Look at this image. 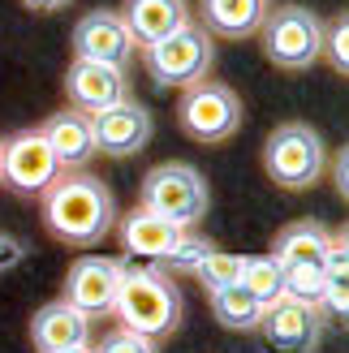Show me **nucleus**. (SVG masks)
Returning a JSON list of instances; mask_svg holds the SVG:
<instances>
[{
	"instance_id": "obj_1",
	"label": "nucleus",
	"mask_w": 349,
	"mask_h": 353,
	"mask_svg": "<svg viewBox=\"0 0 349 353\" xmlns=\"http://www.w3.org/2000/svg\"><path fill=\"white\" fill-rule=\"evenodd\" d=\"M117 220V203L108 185L91 172H69V176H57L48 190H43V224L48 233L74 245V250H86L95 245L103 233L112 228Z\"/></svg>"
},
{
	"instance_id": "obj_2",
	"label": "nucleus",
	"mask_w": 349,
	"mask_h": 353,
	"mask_svg": "<svg viewBox=\"0 0 349 353\" xmlns=\"http://www.w3.org/2000/svg\"><path fill=\"white\" fill-rule=\"evenodd\" d=\"M112 314L126 332H138L147 341H160L181 323V293L177 285L155 268H126V280L117 289Z\"/></svg>"
},
{
	"instance_id": "obj_3",
	"label": "nucleus",
	"mask_w": 349,
	"mask_h": 353,
	"mask_svg": "<svg viewBox=\"0 0 349 353\" xmlns=\"http://www.w3.org/2000/svg\"><path fill=\"white\" fill-rule=\"evenodd\" d=\"M323 138L306 125V121H285L276 125L268 147H263V168L281 190H306L323 176Z\"/></svg>"
},
{
	"instance_id": "obj_4",
	"label": "nucleus",
	"mask_w": 349,
	"mask_h": 353,
	"mask_svg": "<svg viewBox=\"0 0 349 353\" xmlns=\"http://www.w3.org/2000/svg\"><path fill=\"white\" fill-rule=\"evenodd\" d=\"M138 207L164 216L177 228H190V224H199L207 216V185H203L195 164L168 160V164H155L143 176V203Z\"/></svg>"
},
{
	"instance_id": "obj_5",
	"label": "nucleus",
	"mask_w": 349,
	"mask_h": 353,
	"mask_svg": "<svg viewBox=\"0 0 349 353\" xmlns=\"http://www.w3.org/2000/svg\"><path fill=\"white\" fill-rule=\"evenodd\" d=\"M259 34H263V57L281 69H310L323 52V17L302 5L268 9Z\"/></svg>"
},
{
	"instance_id": "obj_6",
	"label": "nucleus",
	"mask_w": 349,
	"mask_h": 353,
	"mask_svg": "<svg viewBox=\"0 0 349 353\" xmlns=\"http://www.w3.org/2000/svg\"><path fill=\"white\" fill-rule=\"evenodd\" d=\"M216 61L212 34L199 22H186L181 30H172L168 39L143 48V65L155 86H195L207 78V69Z\"/></svg>"
},
{
	"instance_id": "obj_7",
	"label": "nucleus",
	"mask_w": 349,
	"mask_h": 353,
	"mask_svg": "<svg viewBox=\"0 0 349 353\" xmlns=\"http://www.w3.org/2000/svg\"><path fill=\"white\" fill-rule=\"evenodd\" d=\"M177 121L195 143H224L241 125V103L224 82H195L177 103Z\"/></svg>"
},
{
	"instance_id": "obj_8",
	"label": "nucleus",
	"mask_w": 349,
	"mask_h": 353,
	"mask_svg": "<svg viewBox=\"0 0 349 353\" xmlns=\"http://www.w3.org/2000/svg\"><path fill=\"white\" fill-rule=\"evenodd\" d=\"M255 332L263 336V349L268 353H315L319 336H323V314L315 306H302V302H281L263 306Z\"/></svg>"
},
{
	"instance_id": "obj_9",
	"label": "nucleus",
	"mask_w": 349,
	"mask_h": 353,
	"mask_svg": "<svg viewBox=\"0 0 349 353\" xmlns=\"http://www.w3.org/2000/svg\"><path fill=\"white\" fill-rule=\"evenodd\" d=\"M126 280V263L117 259H99V254H86L78 259L65 276V297L74 310H82L86 319H103L112 314V302H117V289Z\"/></svg>"
},
{
	"instance_id": "obj_10",
	"label": "nucleus",
	"mask_w": 349,
	"mask_h": 353,
	"mask_svg": "<svg viewBox=\"0 0 349 353\" xmlns=\"http://www.w3.org/2000/svg\"><path fill=\"white\" fill-rule=\"evenodd\" d=\"M57 176H61V164H57V155L48 151L39 130H26V134L9 138L5 151H0V181L17 194H43Z\"/></svg>"
},
{
	"instance_id": "obj_11",
	"label": "nucleus",
	"mask_w": 349,
	"mask_h": 353,
	"mask_svg": "<svg viewBox=\"0 0 349 353\" xmlns=\"http://www.w3.org/2000/svg\"><path fill=\"white\" fill-rule=\"evenodd\" d=\"M134 57V39L117 9H91L78 17L74 26V61H95V65H112L126 69Z\"/></svg>"
},
{
	"instance_id": "obj_12",
	"label": "nucleus",
	"mask_w": 349,
	"mask_h": 353,
	"mask_svg": "<svg viewBox=\"0 0 349 353\" xmlns=\"http://www.w3.org/2000/svg\"><path fill=\"white\" fill-rule=\"evenodd\" d=\"M65 95H69V108L95 117L103 108H112V103L130 99V82H126V69L95 65V61H74L69 74H65Z\"/></svg>"
},
{
	"instance_id": "obj_13",
	"label": "nucleus",
	"mask_w": 349,
	"mask_h": 353,
	"mask_svg": "<svg viewBox=\"0 0 349 353\" xmlns=\"http://www.w3.org/2000/svg\"><path fill=\"white\" fill-rule=\"evenodd\" d=\"M91 134H95V151L103 155H134L151 143V112L134 99H121L112 108H103L91 117Z\"/></svg>"
},
{
	"instance_id": "obj_14",
	"label": "nucleus",
	"mask_w": 349,
	"mask_h": 353,
	"mask_svg": "<svg viewBox=\"0 0 349 353\" xmlns=\"http://www.w3.org/2000/svg\"><path fill=\"white\" fill-rule=\"evenodd\" d=\"M117 13L126 22L134 48H151V43L168 39L172 30H181L186 22H195L186 0H126Z\"/></svg>"
},
{
	"instance_id": "obj_15",
	"label": "nucleus",
	"mask_w": 349,
	"mask_h": 353,
	"mask_svg": "<svg viewBox=\"0 0 349 353\" xmlns=\"http://www.w3.org/2000/svg\"><path fill=\"white\" fill-rule=\"evenodd\" d=\"M91 323L82 310H74L69 302H48L39 314L30 319V341L39 353H65V349H82L91 345Z\"/></svg>"
},
{
	"instance_id": "obj_16",
	"label": "nucleus",
	"mask_w": 349,
	"mask_h": 353,
	"mask_svg": "<svg viewBox=\"0 0 349 353\" xmlns=\"http://www.w3.org/2000/svg\"><path fill=\"white\" fill-rule=\"evenodd\" d=\"M39 134H43V143H48L52 155H57L61 168H82V164L95 155L91 117L78 112V108H65V112H57V117H48Z\"/></svg>"
},
{
	"instance_id": "obj_17",
	"label": "nucleus",
	"mask_w": 349,
	"mask_h": 353,
	"mask_svg": "<svg viewBox=\"0 0 349 353\" xmlns=\"http://www.w3.org/2000/svg\"><path fill=\"white\" fill-rule=\"evenodd\" d=\"M181 233L186 228L168 224L164 216H155L147 207H134L130 216L121 220V245H126L130 254H138V259H151V263H164V254L177 245Z\"/></svg>"
},
{
	"instance_id": "obj_18",
	"label": "nucleus",
	"mask_w": 349,
	"mask_h": 353,
	"mask_svg": "<svg viewBox=\"0 0 349 353\" xmlns=\"http://www.w3.org/2000/svg\"><path fill=\"white\" fill-rule=\"evenodd\" d=\"M328 241L332 233L319 224V220H298L276 233L272 241V259L281 268H323V254H328Z\"/></svg>"
},
{
	"instance_id": "obj_19",
	"label": "nucleus",
	"mask_w": 349,
	"mask_h": 353,
	"mask_svg": "<svg viewBox=\"0 0 349 353\" xmlns=\"http://www.w3.org/2000/svg\"><path fill=\"white\" fill-rule=\"evenodd\" d=\"M268 17V0H203V30L220 39H250Z\"/></svg>"
},
{
	"instance_id": "obj_20",
	"label": "nucleus",
	"mask_w": 349,
	"mask_h": 353,
	"mask_svg": "<svg viewBox=\"0 0 349 353\" xmlns=\"http://www.w3.org/2000/svg\"><path fill=\"white\" fill-rule=\"evenodd\" d=\"M212 314H216V319L229 327V332H255L263 306H259V297H255L246 285H229V289H216V293H212Z\"/></svg>"
},
{
	"instance_id": "obj_21",
	"label": "nucleus",
	"mask_w": 349,
	"mask_h": 353,
	"mask_svg": "<svg viewBox=\"0 0 349 353\" xmlns=\"http://www.w3.org/2000/svg\"><path fill=\"white\" fill-rule=\"evenodd\" d=\"M345 285H349V245H345V233H337L323 254V306L328 314H341V319L349 314Z\"/></svg>"
},
{
	"instance_id": "obj_22",
	"label": "nucleus",
	"mask_w": 349,
	"mask_h": 353,
	"mask_svg": "<svg viewBox=\"0 0 349 353\" xmlns=\"http://www.w3.org/2000/svg\"><path fill=\"white\" fill-rule=\"evenodd\" d=\"M241 285L259 297V306H272V302H281V293H285V272H281V263H276L272 254L268 259H246Z\"/></svg>"
},
{
	"instance_id": "obj_23",
	"label": "nucleus",
	"mask_w": 349,
	"mask_h": 353,
	"mask_svg": "<svg viewBox=\"0 0 349 353\" xmlns=\"http://www.w3.org/2000/svg\"><path fill=\"white\" fill-rule=\"evenodd\" d=\"M241 268H246V259H241V254L212 250V254H207V259H203L190 276H199V280H203V289H207V293H216V289L241 285Z\"/></svg>"
},
{
	"instance_id": "obj_24",
	"label": "nucleus",
	"mask_w": 349,
	"mask_h": 353,
	"mask_svg": "<svg viewBox=\"0 0 349 353\" xmlns=\"http://www.w3.org/2000/svg\"><path fill=\"white\" fill-rule=\"evenodd\" d=\"M285 272V293L289 302H302V306H323V268H281Z\"/></svg>"
},
{
	"instance_id": "obj_25",
	"label": "nucleus",
	"mask_w": 349,
	"mask_h": 353,
	"mask_svg": "<svg viewBox=\"0 0 349 353\" xmlns=\"http://www.w3.org/2000/svg\"><path fill=\"white\" fill-rule=\"evenodd\" d=\"M216 245L212 241H203V237H190V233H181L177 237V245H172V250L164 254V263H168V272H195L199 263L212 254Z\"/></svg>"
},
{
	"instance_id": "obj_26",
	"label": "nucleus",
	"mask_w": 349,
	"mask_h": 353,
	"mask_svg": "<svg viewBox=\"0 0 349 353\" xmlns=\"http://www.w3.org/2000/svg\"><path fill=\"white\" fill-rule=\"evenodd\" d=\"M345 43H349V22L341 13V17H332V22H323V52H319V57L332 61L337 74H349V48Z\"/></svg>"
},
{
	"instance_id": "obj_27",
	"label": "nucleus",
	"mask_w": 349,
	"mask_h": 353,
	"mask_svg": "<svg viewBox=\"0 0 349 353\" xmlns=\"http://www.w3.org/2000/svg\"><path fill=\"white\" fill-rule=\"evenodd\" d=\"M95 353H155V341L138 336V332L117 327V332H108V336L99 341V349H95Z\"/></svg>"
},
{
	"instance_id": "obj_28",
	"label": "nucleus",
	"mask_w": 349,
	"mask_h": 353,
	"mask_svg": "<svg viewBox=\"0 0 349 353\" xmlns=\"http://www.w3.org/2000/svg\"><path fill=\"white\" fill-rule=\"evenodd\" d=\"M22 259H26V245L17 237H9V233H0V272H13Z\"/></svg>"
},
{
	"instance_id": "obj_29",
	"label": "nucleus",
	"mask_w": 349,
	"mask_h": 353,
	"mask_svg": "<svg viewBox=\"0 0 349 353\" xmlns=\"http://www.w3.org/2000/svg\"><path fill=\"white\" fill-rule=\"evenodd\" d=\"M26 9H34V13H57V9H65L69 0H22Z\"/></svg>"
},
{
	"instance_id": "obj_30",
	"label": "nucleus",
	"mask_w": 349,
	"mask_h": 353,
	"mask_svg": "<svg viewBox=\"0 0 349 353\" xmlns=\"http://www.w3.org/2000/svg\"><path fill=\"white\" fill-rule=\"evenodd\" d=\"M65 353H95V349H91V345H82V349H65Z\"/></svg>"
},
{
	"instance_id": "obj_31",
	"label": "nucleus",
	"mask_w": 349,
	"mask_h": 353,
	"mask_svg": "<svg viewBox=\"0 0 349 353\" xmlns=\"http://www.w3.org/2000/svg\"><path fill=\"white\" fill-rule=\"evenodd\" d=\"M0 151H5V143H0Z\"/></svg>"
}]
</instances>
